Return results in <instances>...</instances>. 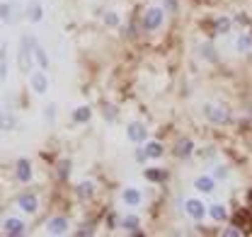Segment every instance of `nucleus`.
<instances>
[{
  "mask_svg": "<svg viewBox=\"0 0 252 237\" xmlns=\"http://www.w3.org/2000/svg\"><path fill=\"white\" fill-rule=\"evenodd\" d=\"M32 63H34V39L22 36L20 39V51H17V68L22 75L32 73Z\"/></svg>",
  "mask_w": 252,
  "mask_h": 237,
  "instance_id": "nucleus-1",
  "label": "nucleus"
},
{
  "mask_svg": "<svg viewBox=\"0 0 252 237\" xmlns=\"http://www.w3.org/2000/svg\"><path fill=\"white\" fill-rule=\"evenodd\" d=\"M201 114H204V118H206L209 123H214V126H223V123L230 121V112H228L223 104H216V102H204V104H201Z\"/></svg>",
  "mask_w": 252,
  "mask_h": 237,
  "instance_id": "nucleus-2",
  "label": "nucleus"
},
{
  "mask_svg": "<svg viewBox=\"0 0 252 237\" xmlns=\"http://www.w3.org/2000/svg\"><path fill=\"white\" fill-rule=\"evenodd\" d=\"M165 22V10L160 5H148L143 10V17H141V27L146 31H158Z\"/></svg>",
  "mask_w": 252,
  "mask_h": 237,
  "instance_id": "nucleus-3",
  "label": "nucleus"
},
{
  "mask_svg": "<svg viewBox=\"0 0 252 237\" xmlns=\"http://www.w3.org/2000/svg\"><path fill=\"white\" fill-rule=\"evenodd\" d=\"M185 213H187L191 220H204L206 215H209V206L199 199V196H189V199H185Z\"/></svg>",
  "mask_w": 252,
  "mask_h": 237,
  "instance_id": "nucleus-4",
  "label": "nucleus"
},
{
  "mask_svg": "<svg viewBox=\"0 0 252 237\" xmlns=\"http://www.w3.org/2000/svg\"><path fill=\"white\" fill-rule=\"evenodd\" d=\"M126 138H128L131 143H136V146L146 143V141H148V128H146V123H143V121H131V123L126 126Z\"/></svg>",
  "mask_w": 252,
  "mask_h": 237,
  "instance_id": "nucleus-5",
  "label": "nucleus"
},
{
  "mask_svg": "<svg viewBox=\"0 0 252 237\" xmlns=\"http://www.w3.org/2000/svg\"><path fill=\"white\" fill-rule=\"evenodd\" d=\"M30 88L34 94H46V92H49V78H46L44 68L30 73Z\"/></svg>",
  "mask_w": 252,
  "mask_h": 237,
  "instance_id": "nucleus-6",
  "label": "nucleus"
},
{
  "mask_svg": "<svg viewBox=\"0 0 252 237\" xmlns=\"http://www.w3.org/2000/svg\"><path fill=\"white\" fill-rule=\"evenodd\" d=\"M122 201L126 204V208H138L143 204V191L138 186H126L122 191Z\"/></svg>",
  "mask_w": 252,
  "mask_h": 237,
  "instance_id": "nucleus-7",
  "label": "nucleus"
},
{
  "mask_svg": "<svg viewBox=\"0 0 252 237\" xmlns=\"http://www.w3.org/2000/svg\"><path fill=\"white\" fill-rule=\"evenodd\" d=\"M214 189H216V179H214V175H201V177L194 179V191H196V194L209 196Z\"/></svg>",
  "mask_w": 252,
  "mask_h": 237,
  "instance_id": "nucleus-8",
  "label": "nucleus"
},
{
  "mask_svg": "<svg viewBox=\"0 0 252 237\" xmlns=\"http://www.w3.org/2000/svg\"><path fill=\"white\" fill-rule=\"evenodd\" d=\"M68 218H63V215H56V218H49L46 220V233L49 235H65L68 233Z\"/></svg>",
  "mask_w": 252,
  "mask_h": 237,
  "instance_id": "nucleus-9",
  "label": "nucleus"
},
{
  "mask_svg": "<svg viewBox=\"0 0 252 237\" xmlns=\"http://www.w3.org/2000/svg\"><path fill=\"white\" fill-rule=\"evenodd\" d=\"M25 230H27V225L20 220V218H7L5 223H2V233L10 237H20L25 235Z\"/></svg>",
  "mask_w": 252,
  "mask_h": 237,
  "instance_id": "nucleus-10",
  "label": "nucleus"
},
{
  "mask_svg": "<svg viewBox=\"0 0 252 237\" xmlns=\"http://www.w3.org/2000/svg\"><path fill=\"white\" fill-rule=\"evenodd\" d=\"M15 175H17V179L22 181V184H27L32 179V162L27 160V157H20L17 160V165H15Z\"/></svg>",
  "mask_w": 252,
  "mask_h": 237,
  "instance_id": "nucleus-11",
  "label": "nucleus"
},
{
  "mask_svg": "<svg viewBox=\"0 0 252 237\" xmlns=\"http://www.w3.org/2000/svg\"><path fill=\"white\" fill-rule=\"evenodd\" d=\"M17 206H20V210H25V213L34 215V213L39 210V199H36L34 194H25V196H20Z\"/></svg>",
  "mask_w": 252,
  "mask_h": 237,
  "instance_id": "nucleus-12",
  "label": "nucleus"
},
{
  "mask_svg": "<svg viewBox=\"0 0 252 237\" xmlns=\"http://www.w3.org/2000/svg\"><path fill=\"white\" fill-rule=\"evenodd\" d=\"M27 17H30V22H41L44 20V5L39 2V0H30V5H27Z\"/></svg>",
  "mask_w": 252,
  "mask_h": 237,
  "instance_id": "nucleus-13",
  "label": "nucleus"
},
{
  "mask_svg": "<svg viewBox=\"0 0 252 237\" xmlns=\"http://www.w3.org/2000/svg\"><path fill=\"white\" fill-rule=\"evenodd\" d=\"M233 46H235V51H238V54H250L252 51V36L250 34H245V31H243V34H238Z\"/></svg>",
  "mask_w": 252,
  "mask_h": 237,
  "instance_id": "nucleus-14",
  "label": "nucleus"
},
{
  "mask_svg": "<svg viewBox=\"0 0 252 237\" xmlns=\"http://www.w3.org/2000/svg\"><path fill=\"white\" fill-rule=\"evenodd\" d=\"M122 228H124L126 233H136L138 235V228H141V218L136 215V213H128L122 218Z\"/></svg>",
  "mask_w": 252,
  "mask_h": 237,
  "instance_id": "nucleus-15",
  "label": "nucleus"
},
{
  "mask_svg": "<svg viewBox=\"0 0 252 237\" xmlns=\"http://www.w3.org/2000/svg\"><path fill=\"white\" fill-rule=\"evenodd\" d=\"M209 215H211L216 223H223V220L228 218V208H225V204H211V206H209Z\"/></svg>",
  "mask_w": 252,
  "mask_h": 237,
  "instance_id": "nucleus-16",
  "label": "nucleus"
},
{
  "mask_svg": "<svg viewBox=\"0 0 252 237\" xmlns=\"http://www.w3.org/2000/svg\"><path fill=\"white\" fill-rule=\"evenodd\" d=\"M191 152H194V143L185 138V141H180L177 146H175V155L177 157H191Z\"/></svg>",
  "mask_w": 252,
  "mask_h": 237,
  "instance_id": "nucleus-17",
  "label": "nucleus"
},
{
  "mask_svg": "<svg viewBox=\"0 0 252 237\" xmlns=\"http://www.w3.org/2000/svg\"><path fill=\"white\" fill-rule=\"evenodd\" d=\"M17 126V118L12 112H0V131H12Z\"/></svg>",
  "mask_w": 252,
  "mask_h": 237,
  "instance_id": "nucleus-18",
  "label": "nucleus"
},
{
  "mask_svg": "<svg viewBox=\"0 0 252 237\" xmlns=\"http://www.w3.org/2000/svg\"><path fill=\"white\" fill-rule=\"evenodd\" d=\"M93 117V109L88 107V104H83V107H78L75 112H73V121H78V123H88Z\"/></svg>",
  "mask_w": 252,
  "mask_h": 237,
  "instance_id": "nucleus-19",
  "label": "nucleus"
},
{
  "mask_svg": "<svg viewBox=\"0 0 252 237\" xmlns=\"http://www.w3.org/2000/svg\"><path fill=\"white\" fill-rule=\"evenodd\" d=\"M199 56H201L204 60H209V63H216V60H219L216 49H214L211 44H201V46H199Z\"/></svg>",
  "mask_w": 252,
  "mask_h": 237,
  "instance_id": "nucleus-20",
  "label": "nucleus"
},
{
  "mask_svg": "<svg viewBox=\"0 0 252 237\" xmlns=\"http://www.w3.org/2000/svg\"><path fill=\"white\" fill-rule=\"evenodd\" d=\"M12 15H15V10H12V5H10L7 0H2V2H0V22H5V25H10V22H12Z\"/></svg>",
  "mask_w": 252,
  "mask_h": 237,
  "instance_id": "nucleus-21",
  "label": "nucleus"
},
{
  "mask_svg": "<svg viewBox=\"0 0 252 237\" xmlns=\"http://www.w3.org/2000/svg\"><path fill=\"white\" fill-rule=\"evenodd\" d=\"M146 155L148 157H153V160H158V157H162V146L158 143V141H146Z\"/></svg>",
  "mask_w": 252,
  "mask_h": 237,
  "instance_id": "nucleus-22",
  "label": "nucleus"
},
{
  "mask_svg": "<svg viewBox=\"0 0 252 237\" xmlns=\"http://www.w3.org/2000/svg\"><path fill=\"white\" fill-rule=\"evenodd\" d=\"M78 196H80V199H93L94 181H80V184H78Z\"/></svg>",
  "mask_w": 252,
  "mask_h": 237,
  "instance_id": "nucleus-23",
  "label": "nucleus"
},
{
  "mask_svg": "<svg viewBox=\"0 0 252 237\" xmlns=\"http://www.w3.org/2000/svg\"><path fill=\"white\" fill-rule=\"evenodd\" d=\"M34 60L39 63V68H49V59H46V54H44V49L36 44V39H34Z\"/></svg>",
  "mask_w": 252,
  "mask_h": 237,
  "instance_id": "nucleus-24",
  "label": "nucleus"
},
{
  "mask_svg": "<svg viewBox=\"0 0 252 237\" xmlns=\"http://www.w3.org/2000/svg\"><path fill=\"white\" fill-rule=\"evenodd\" d=\"M230 25H233L230 17H219L216 25H214V27H216V34H228V31H230Z\"/></svg>",
  "mask_w": 252,
  "mask_h": 237,
  "instance_id": "nucleus-25",
  "label": "nucleus"
},
{
  "mask_svg": "<svg viewBox=\"0 0 252 237\" xmlns=\"http://www.w3.org/2000/svg\"><path fill=\"white\" fill-rule=\"evenodd\" d=\"M104 25H107V27H119V25H122V17H119V12H114V10L104 12Z\"/></svg>",
  "mask_w": 252,
  "mask_h": 237,
  "instance_id": "nucleus-26",
  "label": "nucleus"
},
{
  "mask_svg": "<svg viewBox=\"0 0 252 237\" xmlns=\"http://www.w3.org/2000/svg\"><path fill=\"white\" fill-rule=\"evenodd\" d=\"M146 179H148V181H162V179H165V172H162L160 167H148V170H146Z\"/></svg>",
  "mask_w": 252,
  "mask_h": 237,
  "instance_id": "nucleus-27",
  "label": "nucleus"
},
{
  "mask_svg": "<svg viewBox=\"0 0 252 237\" xmlns=\"http://www.w3.org/2000/svg\"><path fill=\"white\" fill-rule=\"evenodd\" d=\"M211 175H214V179H216V181H220V179H228V175H230V172H228V167H225V165H216Z\"/></svg>",
  "mask_w": 252,
  "mask_h": 237,
  "instance_id": "nucleus-28",
  "label": "nucleus"
},
{
  "mask_svg": "<svg viewBox=\"0 0 252 237\" xmlns=\"http://www.w3.org/2000/svg\"><path fill=\"white\" fill-rule=\"evenodd\" d=\"M68 175H70V162H68V160H61V162H59V179H68Z\"/></svg>",
  "mask_w": 252,
  "mask_h": 237,
  "instance_id": "nucleus-29",
  "label": "nucleus"
},
{
  "mask_svg": "<svg viewBox=\"0 0 252 237\" xmlns=\"http://www.w3.org/2000/svg\"><path fill=\"white\" fill-rule=\"evenodd\" d=\"M7 78V60H5V54H0V83H5Z\"/></svg>",
  "mask_w": 252,
  "mask_h": 237,
  "instance_id": "nucleus-30",
  "label": "nucleus"
},
{
  "mask_svg": "<svg viewBox=\"0 0 252 237\" xmlns=\"http://www.w3.org/2000/svg\"><path fill=\"white\" fill-rule=\"evenodd\" d=\"M54 117H56V104H49V107L44 109V118H46L49 123H54Z\"/></svg>",
  "mask_w": 252,
  "mask_h": 237,
  "instance_id": "nucleus-31",
  "label": "nucleus"
},
{
  "mask_svg": "<svg viewBox=\"0 0 252 237\" xmlns=\"http://www.w3.org/2000/svg\"><path fill=\"white\" fill-rule=\"evenodd\" d=\"M104 117H109V121H114V117H117V109H114V107H107Z\"/></svg>",
  "mask_w": 252,
  "mask_h": 237,
  "instance_id": "nucleus-32",
  "label": "nucleus"
},
{
  "mask_svg": "<svg viewBox=\"0 0 252 237\" xmlns=\"http://www.w3.org/2000/svg\"><path fill=\"white\" fill-rule=\"evenodd\" d=\"M223 235L225 237H238V235H243L240 230H223Z\"/></svg>",
  "mask_w": 252,
  "mask_h": 237,
  "instance_id": "nucleus-33",
  "label": "nucleus"
},
{
  "mask_svg": "<svg viewBox=\"0 0 252 237\" xmlns=\"http://www.w3.org/2000/svg\"><path fill=\"white\" fill-rule=\"evenodd\" d=\"M7 2H10V0H7Z\"/></svg>",
  "mask_w": 252,
  "mask_h": 237,
  "instance_id": "nucleus-34",
  "label": "nucleus"
}]
</instances>
